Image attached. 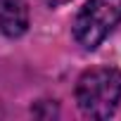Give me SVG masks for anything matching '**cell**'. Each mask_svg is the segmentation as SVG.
I'll return each instance as SVG.
<instances>
[{
	"instance_id": "cell-4",
	"label": "cell",
	"mask_w": 121,
	"mask_h": 121,
	"mask_svg": "<svg viewBox=\"0 0 121 121\" xmlns=\"http://www.w3.org/2000/svg\"><path fill=\"white\" fill-rule=\"evenodd\" d=\"M45 3H48L50 7H57V5H64V3H69V0H45Z\"/></svg>"
},
{
	"instance_id": "cell-2",
	"label": "cell",
	"mask_w": 121,
	"mask_h": 121,
	"mask_svg": "<svg viewBox=\"0 0 121 121\" xmlns=\"http://www.w3.org/2000/svg\"><path fill=\"white\" fill-rule=\"evenodd\" d=\"M121 22V0H88L74 22L76 40L93 50Z\"/></svg>"
},
{
	"instance_id": "cell-3",
	"label": "cell",
	"mask_w": 121,
	"mask_h": 121,
	"mask_svg": "<svg viewBox=\"0 0 121 121\" xmlns=\"http://www.w3.org/2000/svg\"><path fill=\"white\" fill-rule=\"evenodd\" d=\"M29 29V10L24 0H0V31L10 38Z\"/></svg>"
},
{
	"instance_id": "cell-1",
	"label": "cell",
	"mask_w": 121,
	"mask_h": 121,
	"mask_svg": "<svg viewBox=\"0 0 121 121\" xmlns=\"http://www.w3.org/2000/svg\"><path fill=\"white\" fill-rule=\"evenodd\" d=\"M121 97V71L112 67L90 69L78 78L76 102L86 116L107 119L114 114Z\"/></svg>"
}]
</instances>
